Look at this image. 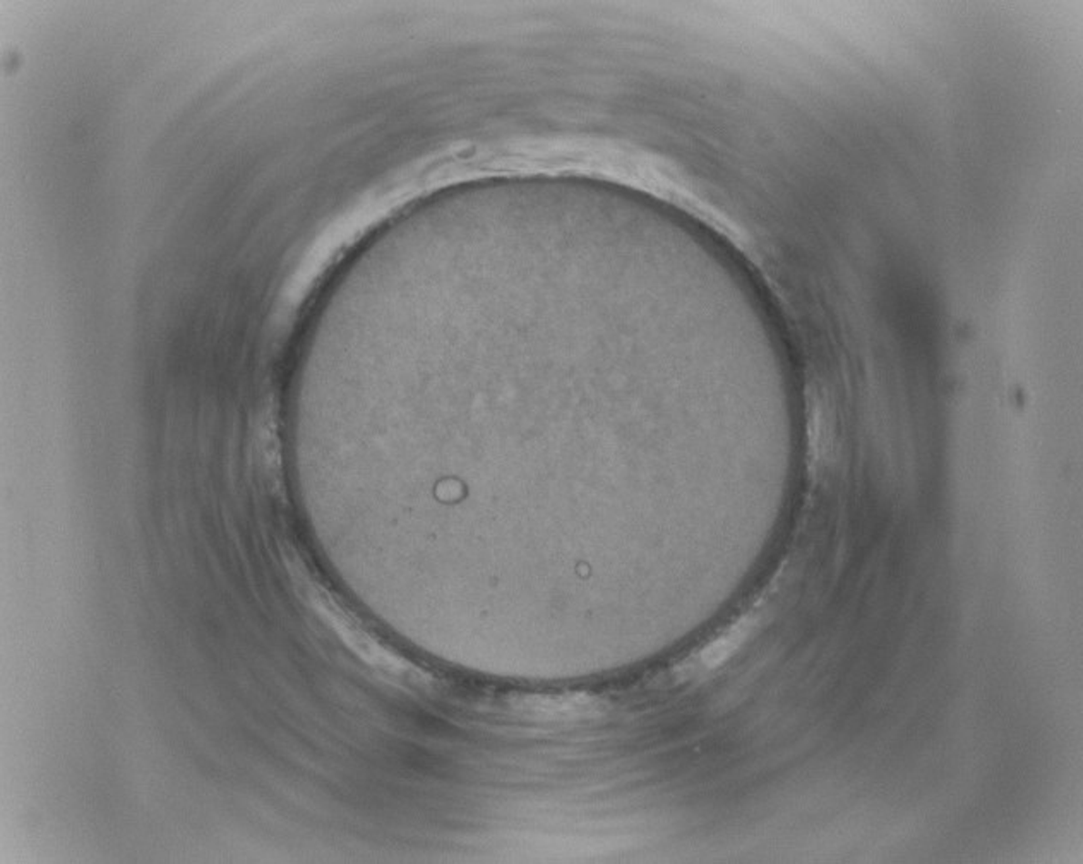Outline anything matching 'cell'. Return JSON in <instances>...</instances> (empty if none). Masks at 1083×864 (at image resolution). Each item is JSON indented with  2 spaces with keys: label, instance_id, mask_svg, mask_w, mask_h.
I'll return each mask as SVG.
<instances>
[{
  "label": "cell",
  "instance_id": "obj_1",
  "mask_svg": "<svg viewBox=\"0 0 1083 864\" xmlns=\"http://www.w3.org/2000/svg\"><path fill=\"white\" fill-rule=\"evenodd\" d=\"M746 631L741 628L730 629L724 637L713 640L707 648H703L699 660L707 669H715L718 666H722L724 662H727L730 657L736 654V650L741 647L742 640L746 638Z\"/></svg>",
  "mask_w": 1083,
  "mask_h": 864
}]
</instances>
